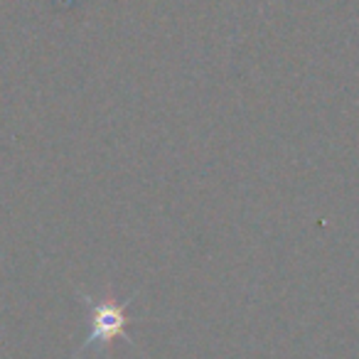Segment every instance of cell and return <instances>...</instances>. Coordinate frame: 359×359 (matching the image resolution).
<instances>
[{
	"label": "cell",
	"mask_w": 359,
	"mask_h": 359,
	"mask_svg": "<svg viewBox=\"0 0 359 359\" xmlns=\"http://www.w3.org/2000/svg\"><path fill=\"white\" fill-rule=\"evenodd\" d=\"M81 300H86L89 305V325H91V332L84 342L79 344L76 349L74 359L79 354L89 352V349H96V352H109L114 339L123 337L126 342H130L128 337V325H130V318H128V303H118L114 295H106L101 300H91L89 295H81Z\"/></svg>",
	"instance_id": "6da1fadb"
}]
</instances>
